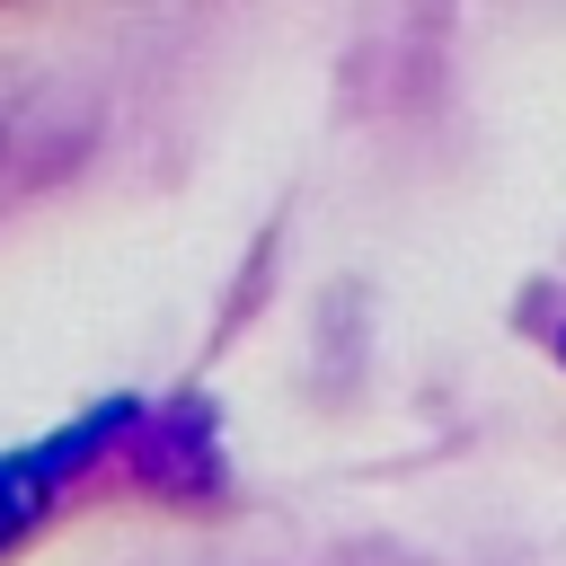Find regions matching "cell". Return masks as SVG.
<instances>
[{"label":"cell","mask_w":566,"mask_h":566,"mask_svg":"<svg viewBox=\"0 0 566 566\" xmlns=\"http://www.w3.org/2000/svg\"><path fill=\"white\" fill-rule=\"evenodd\" d=\"M124 416H133V407H97V416H80L71 433H53L44 451L0 460V548H18V539L35 531V513H44L53 495H71V486L97 469V451L124 433Z\"/></svg>","instance_id":"obj_1"},{"label":"cell","mask_w":566,"mask_h":566,"mask_svg":"<svg viewBox=\"0 0 566 566\" xmlns=\"http://www.w3.org/2000/svg\"><path fill=\"white\" fill-rule=\"evenodd\" d=\"M557 345H566V336H557Z\"/></svg>","instance_id":"obj_2"}]
</instances>
